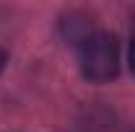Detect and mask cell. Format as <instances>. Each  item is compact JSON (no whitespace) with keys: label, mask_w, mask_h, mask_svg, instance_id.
Returning a JSON list of instances; mask_svg holds the SVG:
<instances>
[{"label":"cell","mask_w":135,"mask_h":132,"mask_svg":"<svg viewBox=\"0 0 135 132\" xmlns=\"http://www.w3.org/2000/svg\"><path fill=\"white\" fill-rule=\"evenodd\" d=\"M127 62H130V70L135 73V39L130 42V49H127Z\"/></svg>","instance_id":"2"},{"label":"cell","mask_w":135,"mask_h":132,"mask_svg":"<svg viewBox=\"0 0 135 132\" xmlns=\"http://www.w3.org/2000/svg\"><path fill=\"white\" fill-rule=\"evenodd\" d=\"M5 62H8V57H5V52L0 49V73H3V67H5Z\"/></svg>","instance_id":"3"},{"label":"cell","mask_w":135,"mask_h":132,"mask_svg":"<svg viewBox=\"0 0 135 132\" xmlns=\"http://www.w3.org/2000/svg\"><path fill=\"white\" fill-rule=\"evenodd\" d=\"M119 49L117 39L107 31L88 34L81 44V73L94 83H107L117 75Z\"/></svg>","instance_id":"1"}]
</instances>
